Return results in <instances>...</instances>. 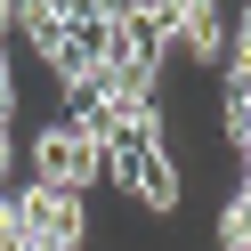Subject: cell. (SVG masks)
<instances>
[{
  "mask_svg": "<svg viewBox=\"0 0 251 251\" xmlns=\"http://www.w3.org/2000/svg\"><path fill=\"white\" fill-rule=\"evenodd\" d=\"M105 178L122 186V195L138 202V211H154V219H170L186 202V186H178V162H170V146H105Z\"/></svg>",
  "mask_w": 251,
  "mask_h": 251,
  "instance_id": "obj_1",
  "label": "cell"
},
{
  "mask_svg": "<svg viewBox=\"0 0 251 251\" xmlns=\"http://www.w3.org/2000/svg\"><path fill=\"white\" fill-rule=\"evenodd\" d=\"M33 178L65 186V195H89V186L105 178V154H98V138H81L73 122H57V130L33 138Z\"/></svg>",
  "mask_w": 251,
  "mask_h": 251,
  "instance_id": "obj_3",
  "label": "cell"
},
{
  "mask_svg": "<svg viewBox=\"0 0 251 251\" xmlns=\"http://www.w3.org/2000/svg\"><path fill=\"white\" fill-rule=\"evenodd\" d=\"M8 202H17L25 235H33V251H81V235H89V211H81V195H65V186H41V178H25Z\"/></svg>",
  "mask_w": 251,
  "mask_h": 251,
  "instance_id": "obj_2",
  "label": "cell"
}]
</instances>
